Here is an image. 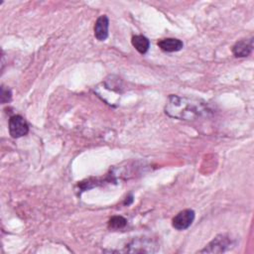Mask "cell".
Returning <instances> with one entry per match:
<instances>
[{
  "label": "cell",
  "instance_id": "cell-10",
  "mask_svg": "<svg viewBox=\"0 0 254 254\" xmlns=\"http://www.w3.org/2000/svg\"><path fill=\"white\" fill-rule=\"evenodd\" d=\"M126 224H127V220L123 216H119V215L111 217L108 221V226L109 228H112V229L123 228Z\"/></svg>",
  "mask_w": 254,
  "mask_h": 254
},
{
  "label": "cell",
  "instance_id": "cell-3",
  "mask_svg": "<svg viewBox=\"0 0 254 254\" xmlns=\"http://www.w3.org/2000/svg\"><path fill=\"white\" fill-rule=\"evenodd\" d=\"M29 131L27 121L21 115H13L9 119V133L13 138L25 136Z\"/></svg>",
  "mask_w": 254,
  "mask_h": 254
},
{
  "label": "cell",
  "instance_id": "cell-8",
  "mask_svg": "<svg viewBox=\"0 0 254 254\" xmlns=\"http://www.w3.org/2000/svg\"><path fill=\"white\" fill-rule=\"evenodd\" d=\"M158 46L159 48L164 51V52H168V53H173V52H178L180 51L183 47L184 44L181 40L179 39H175V38H166V39H162L158 42Z\"/></svg>",
  "mask_w": 254,
  "mask_h": 254
},
{
  "label": "cell",
  "instance_id": "cell-1",
  "mask_svg": "<svg viewBox=\"0 0 254 254\" xmlns=\"http://www.w3.org/2000/svg\"><path fill=\"white\" fill-rule=\"evenodd\" d=\"M205 101L187 96L171 94L165 106V112L170 117L180 120H193L209 112Z\"/></svg>",
  "mask_w": 254,
  "mask_h": 254
},
{
  "label": "cell",
  "instance_id": "cell-11",
  "mask_svg": "<svg viewBox=\"0 0 254 254\" xmlns=\"http://www.w3.org/2000/svg\"><path fill=\"white\" fill-rule=\"evenodd\" d=\"M0 98H1V103H2V104L9 102V101L11 100V98H12V92H11V90H10L8 87L2 85V86H1V95H0Z\"/></svg>",
  "mask_w": 254,
  "mask_h": 254
},
{
  "label": "cell",
  "instance_id": "cell-7",
  "mask_svg": "<svg viewBox=\"0 0 254 254\" xmlns=\"http://www.w3.org/2000/svg\"><path fill=\"white\" fill-rule=\"evenodd\" d=\"M109 19L106 15H101L97 18L94 24V36L98 41H105L108 37Z\"/></svg>",
  "mask_w": 254,
  "mask_h": 254
},
{
  "label": "cell",
  "instance_id": "cell-4",
  "mask_svg": "<svg viewBox=\"0 0 254 254\" xmlns=\"http://www.w3.org/2000/svg\"><path fill=\"white\" fill-rule=\"evenodd\" d=\"M126 248L128 252H135V253H148V252H155L157 250L156 243L151 240L150 238H138L131 241Z\"/></svg>",
  "mask_w": 254,
  "mask_h": 254
},
{
  "label": "cell",
  "instance_id": "cell-5",
  "mask_svg": "<svg viewBox=\"0 0 254 254\" xmlns=\"http://www.w3.org/2000/svg\"><path fill=\"white\" fill-rule=\"evenodd\" d=\"M194 216L195 213L192 209H184L173 218V226L178 230H185L191 225L194 220Z\"/></svg>",
  "mask_w": 254,
  "mask_h": 254
},
{
  "label": "cell",
  "instance_id": "cell-9",
  "mask_svg": "<svg viewBox=\"0 0 254 254\" xmlns=\"http://www.w3.org/2000/svg\"><path fill=\"white\" fill-rule=\"evenodd\" d=\"M132 45L133 47L140 53L146 54L150 48V41L143 35H136L132 37Z\"/></svg>",
  "mask_w": 254,
  "mask_h": 254
},
{
  "label": "cell",
  "instance_id": "cell-6",
  "mask_svg": "<svg viewBox=\"0 0 254 254\" xmlns=\"http://www.w3.org/2000/svg\"><path fill=\"white\" fill-rule=\"evenodd\" d=\"M253 50V38L242 39L232 47V53L236 58H244L251 54Z\"/></svg>",
  "mask_w": 254,
  "mask_h": 254
},
{
  "label": "cell",
  "instance_id": "cell-2",
  "mask_svg": "<svg viewBox=\"0 0 254 254\" xmlns=\"http://www.w3.org/2000/svg\"><path fill=\"white\" fill-rule=\"evenodd\" d=\"M233 245L232 239L225 234L217 235L213 240H211L202 250L201 253H220L228 250Z\"/></svg>",
  "mask_w": 254,
  "mask_h": 254
}]
</instances>
